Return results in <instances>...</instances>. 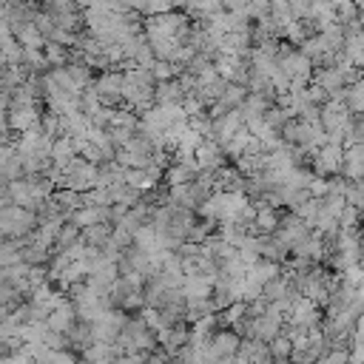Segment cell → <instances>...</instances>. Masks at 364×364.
Returning <instances> with one entry per match:
<instances>
[{"label":"cell","mask_w":364,"mask_h":364,"mask_svg":"<svg viewBox=\"0 0 364 364\" xmlns=\"http://www.w3.org/2000/svg\"><path fill=\"white\" fill-rule=\"evenodd\" d=\"M330 3H333V6H338V3H341V0H330Z\"/></svg>","instance_id":"603a6c76"},{"label":"cell","mask_w":364,"mask_h":364,"mask_svg":"<svg viewBox=\"0 0 364 364\" xmlns=\"http://www.w3.org/2000/svg\"><path fill=\"white\" fill-rule=\"evenodd\" d=\"M48 364H80V353L77 350H51Z\"/></svg>","instance_id":"d6986e66"},{"label":"cell","mask_w":364,"mask_h":364,"mask_svg":"<svg viewBox=\"0 0 364 364\" xmlns=\"http://www.w3.org/2000/svg\"><path fill=\"white\" fill-rule=\"evenodd\" d=\"M91 88L100 97V105L105 108H122V71L119 68H108L94 74Z\"/></svg>","instance_id":"7a4b0ae2"},{"label":"cell","mask_w":364,"mask_h":364,"mask_svg":"<svg viewBox=\"0 0 364 364\" xmlns=\"http://www.w3.org/2000/svg\"><path fill=\"white\" fill-rule=\"evenodd\" d=\"M344 179L358 182L364 179V142H350L344 145V159H341V171Z\"/></svg>","instance_id":"52a82bcc"},{"label":"cell","mask_w":364,"mask_h":364,"mask_svg":"<svg viewBox=\"0 0 364 364\" xmlns=\"http://www.w3.org/2000/svg\"><path fill=\"white\" fill-rule=\"evenodd\" d=\"M37 228V213L20 205H6L0 210V233L6 239H26Z\"/></svg>","instance_id":"6da1fadb"},{"label":"cell","mask_w":364,"mask_h":364,"mask_svg":"<svg viewBox=\"0 0 364 364\" xmlns=\"http://www.w3.org/2000/svg\"><path fill=\"white\" fill-rule=\"evenodd\" d=\"M111 239V225H91V228H82V242L91 245V247H105V242Z\"/></svg>","instance_id":"5bb4252c"},{"label":"cell","mask_w":364,"mask_h":364,"mask_svg":"<svg viewBox=\"0 0 364 364\" xmlns=\"http://www.w3.org/2000/svg\"><path fill=\"white\" fill-rule=\"evenodd\" d=\"M341 159H344V145H336V142H324L318 151H316V156H313V162H310V171L316 173V176H336L338 171H341Z\"/></svg>","instance_id":"277c9868"},{"label":"cell","mask_w":364,"mask_h":364,"mask_svg":"<svg viewBox=\"0 0 364 364\" xmlns=\"http://www.w3.org/2000/svg\"><path fill=\"white\" fill-rule=\"evenodd\" d=\"M307 191H310V196H327V179L313 173L310 182H307Z\"/></svg>","instance_id":"ffe728a7"},{"label":"cell","mask_w":364,"mask_h":364,"mask_svg":"<svg viewBox=\"0 0 364 364\" xmlns=\"http://www.w3.org/2000/svg\"><path fill=\"white\" fill-rule=\"evenodd\" d=\"M358 233H361V236H364V222H361V225H358Z\"/></svg>","instance_id":"7402d4cb"},{"label":"cell","mask_w":364,"mask_h":364,"mask_svg":"<svg viewBox=\"0 0 364 364\" xmlns=\"http://www.w3.org/2000/svg\"><path fill=\"white\" fill-rule=\"evenodd\" d=\"M80 236H82V230L65 219V222L60 225V230H57V239H54V245H51V253H63V250H68L74 242H80Z\"/></svg>","instance_id":"8fae6325"},{"label":"cell","mask_w":364,"mask_h":364,"mask_svg":"<svg viewBox=\"0 0 364 364\" xmlns=\"http://www.w3.org/2000/svg\"><path fill=\"white\" fill-rule=\"evenodd\" d=\"M344 105L350 114H364V77L353 85H344Z\"/></svg>","instance_id":"7c38bea8"},{"label":"cell","mask_w":364,"mask_h":364,"mask_svg":"<svg viewBox=\"0 0 364 364\" xmlns=\"http://www.w3.org/2000/svg\"><path fill=\"white\" fill-rule=\"evenodd\" d=\"M74 324H77L74 301H71L68 296H63V301H60L54 310H48V316H46V327H48V330H54V333H63V336H65Z\"/></svg>","instance_id":"8992f818"},{"label":"cell","mask_w":364,"mask_h":364,"mask_svg":"<svg viewBox=\"0 0 364 364\" xmlns=\"http://www.w3.org/2000/svg\"><path fill=\"white\" fill-rule=\"evenodd\" d=\"M253 205H256V213H253V225H256V230H259V233H273V230L279 228L282 210H279V208L264 205L262 199H259V202H253Z\"/></svg>","instance_id":"9c48e42d"},{"label":"cell","mask_w":364,"mask_h":364,"mask_svg":"<svg viewBox=\"0 0 364 364\" xmlns=\"http://www.w3.org/2000/svg\"><path fill=\"white\" fill-rule=\"evenodd\" d=\"M262 119H264V122H267L273 131H282V125H284L290 117L284 114V108H282V105H270V108L262 114Z\"/></svg>","instance_id":"2e32d148"},{"label":"cell","mask_w":364,"mask_h":364,"mask_svg":"<svg viewBox=\"0 0 364 364\" xmlns=\"http://www.w3.org/2000/svg\"><path fill=\"white\" fill-rule=\"evenodd\" d=\"M193 176H196V171L185 168L182 162H171V165L165 168L162 182H165V185H188V182H193Z\"/></svg>","instance_id":"4fadbf2b"},{"label":"cell","mask_w":364,"mask_h":364,"mask_svg":"<svg viewBox=\"0 0 364 364\" xmlns=\"http://www.w3.org/2000/svg\"><path fill=\"white\" fill-rule=\"evenodd\" d=\"M185 91H182V82L179 77H171V80H159L154 85V100L156 105H165V102H182Z\"/></svg>","instance_id":"30bf717a"},{"label":"cell","mask_w":364,"mask_h":364,"mask_svg":"<svg viewBox=\"0 0 364 364\" xmlns=\"http://www.w3.org/2000/svg\"><path fill=\"white\" fill-rule=\"evenodd\" d=\"M316 364H347V347H330L324 355L316 358Z\"/></svg>","instance_id":"ac0fdd59"},{"label":"cell","mask_w":364,"mask_h":364,"mask_svg":"<svg viewBox=\"0 0 364 364\" xmlns=\"http://www.w3.org/2000/svg\"><path fill=\"white\" fill-rule=\"evenodd\" d=\"M242 125H245V117H242V111H239V108H233V111H228V114H222V117L210 119V139L225 142V139H230Z\"/></svg>","instance_id":"ba28073f"},{"label":"cell","mask_w":364,"mask_h":364,"mask_svg":"<svg viewBox=\"0 0 364 364\" xmlns=\"http://www.w3.org/2000/svg\"><path fill=\"white\" fill-rule=\"evenodd\" d=\"M361 222V210L355 205H344L338 213V228H355Z\"/></svg>","instance_id":"e0dca14e"},{"label":"cell","mask_w":364,"mask_h":364,"mask_svg":"<svg viewBox=\"0 0 364 364\" xmlns=\"http://www.w3.org/2000/svg\"><path fill=\"white\" fill-rule=\"evenodd\" d=\"M267 350H270V355H273V358H290L293 344H290L287 333H279V336H273V338L267 341Z\"/></svg>","instance_id":"9a60e30c"},{"label":"cell","mask_w":364,"mask_h":364,"mask_svg":"<svg viewBox=\"0 0 364 364\" xmlns=\"http://www.w3.org/2000/svg\"><path fill=\"white\" fill-rule=\"evenodd\" d=\"M355 23H358V28L364 31V9H358V14H355Z\"/></svg>","instance_id":"44dd1931"},{"label":"cell","mask_w":364,"mask_h":364,"mask_svg":"<svg viewBox=\"0 0 364 364\" xmlns=\"http://www.w3.org/2000/svg\"><path fill=\"white\" fill-rule=\"evenodd\" d=\"M239 341H242V336H239L236 330H230V327H216V330L210 333L208 344H205V361L213 364V361H219V358H230V355L239 350Z\"/></svg>","instance_id":"3957f363"},{"label":"cell","mask_w":364,"mask_h":364,"mask_svg":"<svg viewBox=\"0 0 364 364\" xmlns=\"http://www.w3.org/2000/svg\"><path fill=\"white\" fill-rule=\"evenodd\" d=\"M193 159H196L199 171H216V168H222V165L228 162L222 145H219L216 139H210V136H205V139L193 148Z\"/></svg>","instance_id":"5b68a950"}]
</instances>
